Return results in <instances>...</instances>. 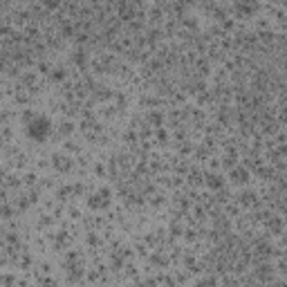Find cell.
<instances>
[{
    "label": "cell",
    "mask_w": 287,
    "mask_h": 287,
    "mask_svg": "<svg viewBox=\"0 0 287 287\" xmlns=\"http://www.w3.org/2000/svg\"><path fill=\"white\" fill-rule=\"evenodd\" d=\"M27 135H29L31 139H36V142H43V139L50 135L52 130V121L47 117H43V115H36V117H31L29 121H27Z\"/></svg>",
    "instance_id": "cell-1"
}]
</instances>
